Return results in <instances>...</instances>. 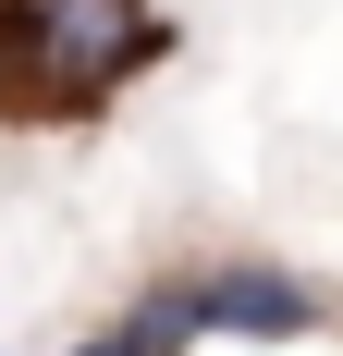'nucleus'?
I'll use <instances>...</instances> for the list:
<instances>
[{"label": "nucleus", "instance_id": "nucleus-1", "mask_svg": "<svg viewBox=\"0 0 343 356\" xmlns=\"http://www.w3.org/2000/svg\"><path fill=\"white\" fill-rule=\"evenodd\" d=\"M160 49L172 25L147 0H0V123H86Z\"/></svg>", "mask_w": 343, "mask_h": 356}, {"label": "nucleus", "instance_id": "nucleus-2", "mask_svg": "<svg viewBox=\"0 0 343 356\" xmlns=\"http://www.w3.org/2000/svg\"><path fill=\"white\" fill-rule=\"evenodd\" d=\"M196 332H233V344H294V332H319V283H294V270H270V258H221V270H196Z\"/></svg>", "mask_w": 343, "mask_h": 356}, {"label": "nucleus", "instance_id": "nucleus-3", "mask_svg": "<svg viewBox=\"0 0 343 356\" xmlns=\"http://www.w3.org/2000/svg\"><path fill=\"white\" fill-rule=\"evenodd\" d=\"M135 344H147V356H184V344H196V295H184V283H160V295L135 307Z\"/></svg>", "mask_w": 343, "mask_h": 356}, {"label": "nucleus", "instance_id": "nucleus-4", "mask_svg": "<svg viewBox=\"0 0 343 356\" xmlns=\"http://www.w3.org/2000/svg\"><path fill=\"white\" fill-rule=\"evenodd\" d=\"M74 356H147V344H135V320H110V332H86Z\"/></svg>", "mask_w": 343, "mask_h": 356}]
</instances>
